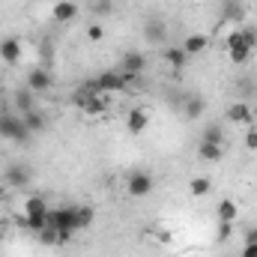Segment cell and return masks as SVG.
<instances>
[{
  "label": "cell",
  "mask_w": 257,
  "mask_h": 257,
  "mask_svg": "<svg viewBox=\"0 0 257 257\" xmlns=\"http://www.w3.org/2000/svg\"><path fill=\"white\" fill-rule=\"evenodd\" d=\"M209 189H212L209 177H194L192 183H189V192H192L194 197H206V194H209Z\"/></svg>",
  "instance_id": "obj_22"
},
{
  "label": "cell",
  "mask_w": 257,
  "mask_h": 257,
  "mask_svg": "<svg viewBox=\"0 0 257 257\" xmlns=\"http://www.w3.org/2000/svg\"><path fill=\"white\" fill-rule=\"evenodd\" d=\"M224 45H227V57L233 63H248V57H251V51H254V45H257V30L239 27V30H233L227 36Z\"/></svg>",
  "instance_id": "obj_1"
},
{
  "label": "cell",
  "mask_w": 257,
  "mask_h": 257,
  "mask_svg": "<svg viewBox=\"0 0 257 257\" xmlns=\"http://www.w3.org/2000/svg\"><path fill=\"white\" fill-rule=\"evenodd\" d=\"M144 36L150 39V42H165V24L162 21H147V27H144Z\"/></svg>",
  "instance_id": "obj_20"
},
{
  "label": "cell",
  "mask_w": 257,
  "mask_h": 257,
  "mask_svg": "<svg viewBox=\"0 0 257 257\" xmlns=\"http://www.w3.org/2000/svg\"><path fill=\"white\" fill-rule=\"evenodd\" d=\"M245 147L251 153H257V126H248V132H245Z\"/></svg>",
  "instance_id": "obj_25"
},
{
  "label": "cell",
  "mask_w": 257,
  "mask_h": 257,
  "mask_svg": "<svg viewBox=\"0 0 257 257\" xmlns=\"http://www.w3.org/2000/svg\"><path fill=\"white\" fill-rule=\"evenodd\" d=\"M0 135L15 141V144H27L30 141V128L24 126L21 114H0Z\"/></svg>",
  "instance_id": "obj_4"
},
{
  "label": "cell",
  "mask_w": 257,
  "mask_h": 257,
  "mask_svg": "<svg viewBox=\"0 0 257 257\" xmlns=\"http://www.w3.org/2000/svg\"><path fill=\"white\" fill-rule=\"evenodd\" d=\"M162 57H165V63L171 66V69H183L186 60H189V54L183 51V45H180V48H177V45H168V48L162 51Z\"/></svg>",
  "instance_id": "obj_16"
},
{
  "label": "cell",
  "mask_w": 257,
  "mask_h": 257,
  "mask_svg": "<svg viewBox=\"0 0 257 257\" xmlns=\"http://www.w3.org/2000/svg\"><path fill=\"white\" fill-rule=\"evenodd\" d=\"M239 257H257V242H245V248H242Z\"/></svg>",
  "instance_id": "obj_26"
},
{
  "label": "cell",
  "mask_w": 257,
  "mask_h": 257,
  "mask_svg": "<svg viewBox=\"0 0 257 257\" xmlns=\"http://www.w3.org/2000/svg\"><path fill=\"white\" fill-rule=\"evenodd\" d=\"M147 126H150V111H147V108H132V111L126 114L128 135H144Z\"/></svg>",
  "instance_id": "obj_9"
},
{
  "label": "cell",
  "mask_w": 257,
  "mask_h": 257,
  "mask_svg": "<svg viewBox=\"0 0 257 257\" xmlns=\"http://www.w3.org/2000/svg\"><path fill=\"white\" fill-rule=\"evenodd\" d=\"M197 156H200L203 162H221V159H224V147H221V144L200 141V144H197Z\"/></svg>",
  "instance_id": "obj_15"
},
{
  "label": "cell",
  "mask_w": 257,
  "mask_h": 257,
  "mask_svg": "<svg viewBox=\"0 0 257 257\" xmlns=\"http://www.w3.org/2000/svg\"><path fill=\"white\" fill-rule=\"evenodd\" d=\"M215 215H218V221H227V224H233V221L239 218V206H236V200H230V197L218 200V206H215Z\"/></svg>",
  "instance_id": "obj_14"
},
{
  "label": "cell",
  "mask_w": 257,
  "mask_h": 257,
  "mask_svg": "<svg viewBox=\"0 0 257 257\" xmlns=\"http://www.w3.org/2000/svg\"><path fill=\"white\" fill-rule=\"evenodd\" d=\"M51 84H54V78H51V69L48 66H33L27 72V90L45 93V90H51Z\"/></svg>",
  "instance_id": "obj_7"
},
{
  "label": "cell",
  "mask_w": 257,
  "mask_h": 257,
  "mask_svg": "<svg viewBox=\"0 0 257 257\" xmlns=\"http://www.w3.org/2000/svg\"><path fill=\"white\" fill-rule=\"evenodd\" d=\"M96 12H99V15H108V12H111V0H99V3H96Z\"/></svg>",
  "instance_id": "obj_28"
},
{
  "label": "cell",
  "mask_w": 257,
  "mask_h": 257,
  "mask_svg": "<svg viewBox=\"0 0 257 257\" xmlns=\"http://www.w3.org/2000/svg\"><path fill=\"white\" fill-rule=\"evenodd\" d=\"M224 120L230 123V126H254V108L248 105V102H233L230 108H227V114H224Z\"/></svg>",
  "instance_id": "obj_6"
},
{
  "label": "cell",
  "mask_w": 257,
  "mask_h": 257,
  "mask_svg": "<svg viewBox=\"0 0 257 257\" xmlns=\"http://www.w3.org/2000/svg\"><path fill=\"white\" fill-rule=\"evenodd\" d=\"M183 111H186L189 120H197V117L206 111V102H203L200 96H192V99H186V108H183Z\"/></svg>",
  "instance_id": "obj_21"
},
{
  "label": "cell",
  "mask_w": 257,
  "mask_h": 257,
  "mask_svg": "<svg viewBox=\"0 0 257 257\" xmlns=\"http://www.w3.org/2000/svg\"><path fill=\"white\" fill-rule=\"evenodd\" d=\"M21 120H24V126L30 128V135H36V132H45V114H42L39 108H33V111H24V114H21Z\"/></svg>",
  "instance_id": "obj_17"
},
{
  "label": "cell",
  "mask_w": 257,
  "mask_h": 257,
  "mask_svg": "<svg viewBox=\"0 0 257 257\" xmlns=\"http://www.w3.org/2000/svg\"><path fill=\"white\" fill-rule=\"evenodd\" d=\"M245 242H257V227H245Z\"/></svg>",
  "instance_id": "obj_29"
},
{
  "label": "cell",
  "mask_w": 257,
  "mask_h": 257,
  "mask_svg": "<svg viewBox=\"0 0 257 257\" xmlns=\"http://www.w3.org/2000/svg\"><path fill=\"white\" fill-rule=\"evenodd\" d=\"M200 141H209V144H221L224 147V126L221 123H206L200 132Z\"/></svg>",
  "instance_id": "obj_18"
},
{
  "label": "cell",
  "mask_w": 257,
  "mask_h": 257,
  "mask_svg": "<svg viewBox=\"0 0 257 257\" xmlns=\"http://www.w3.org/2000/svg\"><path fill=\"white\" fill-rule=\"evenodd\" d=\"M138 78H132L126 72H117V69H108V72H99L96 78H90L84 87L93 90V93H123L128 84H135Z\"/></svg>",
  "instance_id": "obj_2"
},
{
  "label": "cell",
  "mask_w": 257,
  "mask_h": 257,
  "mask_svg": "<svg viewBox=\"0 0 257 257\" xmlns=\"http://www.w3.org/2000/svg\"><path fill=\"white\" fill-rule=\"evenodd\" d=\"M87 39H90V42H102V39H105V27H102V24H90V27H87Z\"/></svg>",
  "instance_id": "obj_24"
},
{
  "label": "cell",
  "mask_w": 257,
  "mask_h": 257,
  "mask_svg": "<svg viewBox=\"0 0 257 257\" xmlns=\"http://www.w3.org/2000/svg\"><path fill=\"white\" fill-rule=\"evenodd\" d=\"M230 236V224L227 221H218V239H227Z\"/></svg>",
  "instance_id": "obj_27"
},
{
  "label": "cell",
  "mask_w": 257,
  "mask_h": 257,
  "mask_svg": "<svg viewBox=\"0 0 257 257\" xmlns=\"http://www.w3.org/2000/svg\"><path fill=\"white\" fill-rule=\"evenodd\" d=\"M206 45H209L206 33H189V36H186V42H183V51H186L189 57H197V54H203V51H206Z\"/></svg>",
  "instance_id": "obj_13"
},
{
  "label": "cell",
  "mask_w": 257,
  "mask_h": 257,
  "mask_svg": "<svg viewBox=\"0 0 257 257\" xmlns=\"http://www.w3.org/2000/svg\"><path fill=\"white\" fill-rule=\"evenodd\" d=\"M144 69H147V57H144L141 51H126V54H123V69H120V72H126L132 78H141Z\"/></svg>",
  "instance_id": "obj_11"
},
{
  "label": "cell",
  "mask_w": 257,
  "mask_h": 257,
  "mask_svg": "<svg viewBox=\"0 0 257 257\" xmlns=\"http://www.w3.org/2000/svg\"><path fill=\"white\" fill-rule=\"evenodd\" d=\"M78 12H81V6H78L75 0H57V3H54V9H51L54 21H60V24L75 21V18H78Z\"/></svg>",
  "instance_id": "obj_10"
},
{
  "label": "cell",
  "mask_w": 257,
  "mask_h": 257,
  "mask_svg": "<svg viewBox=\"0 0 257 257\" xmlns=\"http://www.w3.org/2000/svg\"><path fill=\"white\" fill-rule=\"evenodd\" d=\"M221 9H224V18H242V3L239 0H224Z\"/></svg>",
  "instance_id": "obj_23"
},
{
  "label": "cell",
  "mask_w": 257,
  "mask_h": 257,
  "mask_svg": "<svg viewBox=\"0 0 257 257\" xmlns=\"http://www.w3.org/2000/svg\"><path fill=\"white\" fill-rule=\"evenodd\" d=\"M33 96H36V93H33V90H27V87H24V90H18V93H15V111H18V114L33 111V108H36V105H33Z\"/></svg>",
  "instance_id": "obj_19"
},
{
  "label": "cell",
  "mask_w": 257,
  "mask_h": 257,
  "mask_svg": "<svg viewBox=\"0 0 257 257\" xmlns=\"http://www.w3.org/2000/svg\"><path fill=\"white\" fill-rule=\"evenodd\" d=\"M48 203H45V197H39V194H33V197H27L24 200V227L27 230H33V233H39V230H45L48 227Z\"/></svg>",
  "instance_id": "obj_3"
},
{
  "label": "cell",
  "mask_w": 257,
  "mask_h": 257,
  "mask_svg": "<svg viewBox=\"0 0 257 257\" xmlns=\"http://www.w3.org/2000/svg\"><path fill=\"white\" fill-rule=\"evenodd\" d=\"M0 60L9 66L21 63V42L18 39H3L0 42Z\"/></svg>",
  "instance_id": "obj_12"
},
{
  "label": "cell",
  "mask_w": 257,
  "mask_h": 257,
  "mask_svg": "<svg viewBox=\"0 0 257 257\" xmlns=\"http://www.w3.org/2000/svg\"><path fill=\"white\" fill-rule=\"evenodd\" d=\"M153 189H156L153 174H147V171H135V174H128L126 192L132 194V197H147V194H153Z\"/></svg>",
  "instance_id": "obj_5"
},
{
  "label": "cell",
  "mask_w": 257,
  "mask_h": 257,
  "mask_svg": "<svg viewBox=\"0 0 257 257\" xmlns=\"http://www.w3.org/2000/svg\"><path fill=\"white\" fill-rule=\"evenodd\" d=\"M30 177H33V171H30L27 165H21V162H12V165L3 171V180H6L9 189H24V186L30 183Z\"/></svg>",
  "instance_id": "obj_8"
}]
</instances>
